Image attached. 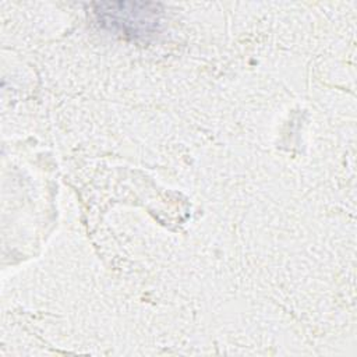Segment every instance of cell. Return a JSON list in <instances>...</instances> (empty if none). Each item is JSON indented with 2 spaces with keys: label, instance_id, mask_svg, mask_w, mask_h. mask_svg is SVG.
I'll return each instance as SVG.
<instances>
[{
  "label": "cell",
  "instance_id": "cell-1",
  "mask_svg": "<svg viewBox=\"0 0 357 357\" xmlns=\"http://www.w3.org/2000/svg\"><path fill=\"white\" fill-rule=\"evenodd\" d=\"M92 11L100 25L131 36L156 31L162 18V8L156 3H96Z\"/></svg>",
  "mask_w": 357,
  "mask_h": 357
}]
</instances>
